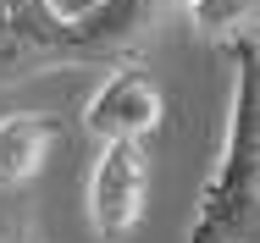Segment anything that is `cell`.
Returning a JSON list of instances; mask_svg holds the SVG:
<instances>
[{"label": "cell", "instance_id": "cell-1", "mask_svg": "<svg viewBox=\"0 0 260 243\" xmlns=\"http://www.w3.org/2000/svg\"><path fill=\"white\" fill-rule=\"evenodd\" d=\"M233 111L227 144L210 171L188 243H260V45L233 39Z\"/></svg>", "mask_w": 260, "mask_h": 243}, {"label": "cell", "instance_id": "cell-2", "mask_svg": "<svg viewBox=\"0 0 260 243\" xmlns=\"http://www.w3.org/2000/svg\"><path fill=\"white\" fill-rule=\"evenodd\" d=\"M150 199V149L144 138H105L89 171V227L100 238L122 243L144 221Z\"/></svg>", "mask_w": 260, "mask_h": 243}, {"label": "cell", "instance_id": "cell-3", "mask_svg": "<svg viewBox=\"0 0 260 243\" xmlns=\"http://www.w3.org/2000/svg\"><path fill=\"white\" fill-rule=\"evenodd\" d=\"M172 0H100L89 17H72L61 50L67 66H122L150 45L155 22L166 17Z\"/></svg>", "mask_w": 260, "mask_h": 243}, {"label": "cell", "instance_id": "cell-4", "mask_svg": "<svg viewBox=\"0 0 260 243\" xmlns=\"http://www.w3.org/2000/svg\"><path fill=\"white\" fill-rule=\"evenodd\" d=\"M61 33L67 17H55L50 0H0V89L67 66Z\"/></svg>", "mask_w": 260, "mask_h": 243}, {"label": "cell", "instance_id": "cell-5", "mask_svg": "<svg viewBox=\"0 0 260 243\" xmlns=\"http://www.w3.org/2000/svg\"><path fill=\"white\" fill-rule=\"evenodd\" d=\"M160 122H166V99H160L155 78L150 72H139L133 61H122V66H111V78H105L94 99L83 105V127L94 133V138H155Z\"/></svg>", "mask_w": 260, "mask_h": 243}, {"label": "cell", "instance_id": "cell-6", "mask_svg": "<svg viewBox=\"0 0 260 243\" xmlns=\"http://www.w3.org/2000/svg\"><path fill=\"white\" fill-rule=\"evenodd\" d=\"M55 144H61V116H50V111H11V116H0V194L22 188L45 166V155Z\"/></svg>", "mask_w": 260, "mask_h": 243}, {"label": "cell", "instance_id": "cell-7", "mask_svg": "<svg viewBox=\"0 0 260 243\" xmlns=\"http://www.w3.org/2000/svg\"><path fill=\"white\" fill-rule=\"evenodd\" d=\"M188 28L210 39V45H233V39H249L260 28V0H177Z\"/></svg>", "mask_w": 260, "mask_h": 243}, {"label": "cell", "instance_id": "cell-8", "mask_svg": "<svg viewBox=\"0 0 260 243\" xmlns=\"http://www.w3.org/2000/svg\"><path fill=\"white\" fill-rule=\"evenodd\" d=\"M94 6H100V0H50V11H55V17H67V22H72V17H89Z\"/></svg>", "mask_w": 260, "mask_h": 243}, {"label": "cell", "instance_id": "cell-9", "mask_svg": "<svg viewBox=\"0 0 260 243\" xmlns=\"http://www.w3.org/2000/svg\"><path fill=\"white\" fill-rule=\"evenodd\" d=\"M249 39H255V45H260V28H255V33H249Z\"/></svg>", "mask_w": 260, "mask_h": 243}]
</instances>
